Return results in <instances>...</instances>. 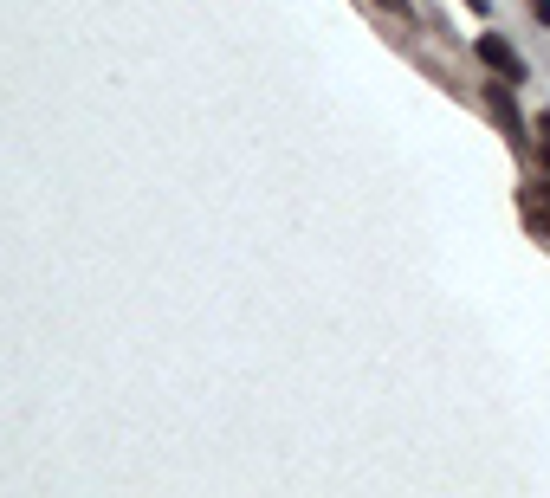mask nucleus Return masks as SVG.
Returning <instances> with one entry per match:
<instances>
[{"instance_id":"20e7f679","label":"nucleus","mask_w":550,"mask_h":498,"mask_svg":"<svg viewBox=\"0 0 550 498\" xmlns=\"http://www.w3.org/2000/svg\"><path fill=\"white\" fill-rule=\"evenodd\" d=\"M538 130H544V169H550V110L538 117Z\"/></svg>"},{"instance_id":"39448f33","label":"nucleus","mask_w":550,"mask_h":498,"mask_svg":"<svg viewBox=\"0 0 550 498\" xmlns=\"http://www.w3.org/2000/svg\"><path fill=\"white\" fill-rule=\"evenodd\" d=\"M531 13H538V20L550 26V0H531Z\"/></svg>"},{"instance_id":"f03ea898","label":"nucleus","mask_w":550,"mask_h":498,"mask_svg":"<svg viewBox=\"0 0 550 498\" xmlns=\"http://www.w3.org/2000/svg\"><path fill=\"white\" fill-rule=\"evenodd\" d=\"M479 59H486V65H492V72H499V78H512V85H518V78H525V59H518V52L505 46L499 33H479Z\"/></svg>"},{"instance_id":"423d86ee","label":"nucleus","mask_w":550,"mask_h":498,"mask_svg":"<svg viewBox=\"0 0 550 498\" xmlns=\"http://www.w3.org/2000/svg\"><path fill=\"white\" fill-rule=\"evenodd\" d=\"M382 7H389V13H408V0H382Z\"/></svg>"},{"instance_id":"7ed1b4c3","label":"nucleus","mask_w":550,"mask_h":498,"mask_svg":"<svg viewBox=\"0 0 550 498\" xmlns=\"http://www.w3.org/2000/svg\"><path fill=\"white\" fill-rule=\"evenodd\" d=\"M518 207H525V220L550 240V182H525L518 188Z\"/></svg>"},{"instance_id":"f257e3e1","label":"nucleus","mask_w":550,"mask_h":498,"mask_svg":"<svg viewBox=\"0 0 550 498\" xmlns=\"http://www.w3.org/2000/svg\"><path fill=\"white\" fill-rule=\"evenodd\" d=\"M486 110L499 117V130L512 136V143L525 136V117H518V98H512V78H499V85H486Z\"/></svg>"},{"instance_id":"0eeeda50","label":"nucleus","mask_w":550,"mask_h":498,"mask_svg":"<svg viewBox=\"0 0 550 498\" xmlns=\"http://www.w3.org/2000/svg\"><path fill=\"white\" fill-rule=\"evenodd\" d=\"M466 7H473V13H486V7H492V0H466Z\"/></svg>"}]
</instances>
